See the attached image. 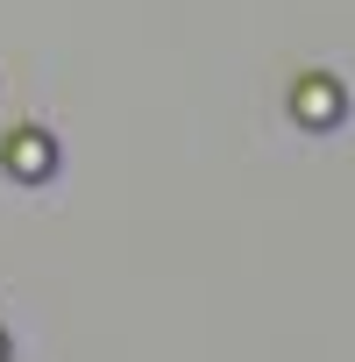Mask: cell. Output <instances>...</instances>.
Listing matches in <instances>:
<instances>
[{
    "instance_id": "1",
    "label": "cell",
    "mask_w": 355,
    "mask_h": 362,
    "mask_svg": "<svg viewBox=\"0 0 355 362\" xmlns=\"http://www.w3.org/2000/svg\"><path fill=\"white\" fill-rule=\"evenodd\" d=\"M291 121H298V128H313V135H327V128H341V121H348V93H341L327 71H305V78L291 86Z\"/></svg>"
},
{
    "instance_id": "2",
    "label": "cell",
    "mask_w": 355,
    "mask_h": 362,
    "mask_svg": "<svg viewBox=\"0 0 355 362\" xmlns=\"http://www.w3.org/2000/svg\"><path fill=\"white\" fill-rule=\"evenodd\" d=\"M0 163H8L15 185H43V177H57V142L43 128H15L8 149H0Z\"/></svg>"
},
{
    "instance_id": "3",
    "label": "cell",
    "mask_w": 355,
    "mask_h": 362,
    "mask_svg": "<svg viewBox=\"0 0 355 362\" xmlns=\"http://www.w3.org/2000/svg\"><path fill=\"white\" fill-rule=\"evenodd\" d=\"M8 355H15V341H8V327H0V362H8Z\"/></svg>"
}]
</instances>
